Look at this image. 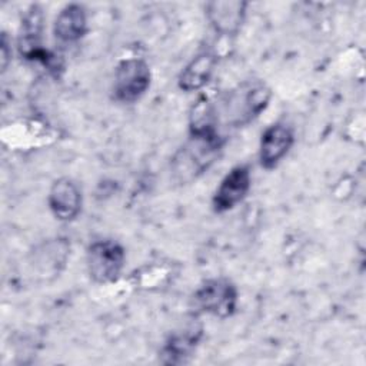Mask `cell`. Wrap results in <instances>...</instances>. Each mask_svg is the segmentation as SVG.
<instances>
[{
	"mask_svg": "<svg viewBox=\"0 0 366 366\" xmlns=\"http://www.w3.org/2000/svg\"><path fill=\"white\" fill-rule=\"evenodd\" d=\"M226 137L214 127H189L186 142L174 152L170 170L179 184H189L203 176L220 157Z\"/></svg>",
	"mask_w": 366,
	"mask_h": 366,
	"instance_id": "cell-1",
	"label": "cell"
},
{
	"mask_svg": "<svg viewBox=\"0 0 366 366\" xmlns=\"http://www.w3.org/2000/svg\"><path fill=\"white\" fill-rule=\"evenodd\" d=\"M270 87L262 80H246L210 102L213 119L220 129L243 127L256 120L269 106Z\"/></svg>",
	"mask_w": 366,
	"mask_h": 366,
	"instance_id": "cell-2",
	"label": "cell"
},
{
	"mask_svg": "<svg viewBox=\"0 0 366 366\" xmlns=\"http://www.w3.org/2000/svg\"><path fill=\"white\" fill-rule=\"evenodd\" d=\"M192 299L197 312L219 319H227L236 313L239 290L227 277H212L199 285Z\"/></svg>",
	"mask_w": 366,
	"mask_h": 366,
	"instance_id": "cell-3",
	"label": "cell"
},
{
	"mask_svg": "<svg viewBox=\"0 0 366 366\" xmlns=\"http://www.w3.org/2000/svg\"><path fill=\"white\" fill-rule=\"evenodd\" d=\"M126 263L124 247L113 239H99L86 249V267L90 279L97 285L116 282Z\"/></svg>",
	"mask_w": 366,
	"mask_h": 366,
	"instance_id": "cell-4",
	"label": "cell"
},
{
	"mask_svg": "<svg viewBox=\"0 0 366 366\" xmlns=\"http://www.w3.org/2000/svg\"><path fill=\"white\" fill-rule=\"evenodd\" d=\"M152 83V70L146 60L140 57H127L117 63L113 76V97L120 103L139 102Z\"/></svg>",
	"mask_w": 366,
	"mask_h": 366,
	"instance_id": "cell-5",
	"label": "cell"
},
{
	"mask_svg": "<svg viewBox=\"0 0 366 366\" xmlns=\"http://www.w3.org/2000/svg\"><path fill=\"white\" fill-rule=\"evenodd\" d=\"M252 189V172L247 164H236L220 180L212 196L214 213H226L240 204Z\"/></svg>",
	"mask_w": 366,
	"mask_h": 366,
	"instance_id": "cell-6",
	"label": "cell"
},
{
	"mask_svg": "<svg viewBox=\"0 0 366 366\" xmlns=\"http://www.w3.org/2000/svg\"><path fill=\"white\" fill-rule=\"evenodd\" d=\"M295 144L293 127L283 122H274L269 124L259 142V163L266 170H273L287 156Z\"/></svg>",
	"mask_w": 366,
	"mask_h": 366,
	"instance_id": "cell-7",
	"label": "cell"
},
{
	"mask_svg": "<svg viewBox=\"0 0 366 366\" xmlns=\"http://www.w3.org/2000/svg\"><path fill=\"white\" fill-rule=\"evenodd\" d=\"M47 204L51 214L60 222H73L81 212L83 194L71 177L56 179L47 194Z\"/></svg>",
	"mask_w": 366,
	"mask_h": 366,
	"instance_id": "cell-8",
	"label": "cell"
},
{
	"mask_svg": "<svg viewBox=\"0 0 366 366\" xmlns=\"http://www.w3.org/2000/svg\"><path fill=\"white\" fill-rule=\"evenodd\" d=\"M247 3L240 0H216L204 6L206 17L216 33L226 37L236 36L246 19Z\"/></svg>",
	"mask_w": 366,
	"mask_h": 366,
	"instance_id": "cell-9",
	"label": "cell"
},
{
	"mask_svg": "<svg viewBox=\"0 0 366 366\" xmlns=\"http://www.w3.org/2000/svg\"><path fill=\"white\" fill-rule=\"evenodd\" d=\"M203 336L202 326H187L183 330L173 332L160 349V362L164 365H183L193 356Z\"/></svg>",
	"mask_w": 366,
	"mask_h": 366,
	"instance_id": "cell-10",
	"label": "cell"
},
{
	"mask_svg": "<svg viewBox=\"0 0 366 366\" xmlns=\"http://www.w3.org/2000/svg\"><path fill=\"white\" fill-rule=\"evenodd\" d=\"M217 66V54L207 49L199 51L180 71L177 86L180 90L192 93L202 90L212 80Z\"/></svg>",
	"mask_w": 366,
	"mask_h": 366,
	"instance_id": "cell-11",
	"label": "cell"
},
{
	"mask_svg": "<svg viewBox=\"0 0 366 366\" xmlns=\"http://www.w3.org/2000/svg\"><path fill=\"white\" fill-rule=\"evenodd\" d=\"M87 33V13L79 3L66 4L56 16L53 34L61 44L79 43Z\"/></svg>",
	"mask_w": 366,
	"mask_h": 366,
	"instance_id": "cell-12",
	"label": "cell"
},
{
	"mask_svg": "<svg viewBox=\"0 0 366 366\" xmlns=\"http://www.w3.org/2000/svg\"><path fill=\"white\" fill-rule=\"evenodd\" d=\"M0 51H1V71H6L9 67V61L11 60V46L6 33L1 34Z\"/></svg>",
	"mask_w": 366,
	"mask_h": 366,
	"instance_id": "cell-13",
	"label": "cell"
}]
</instances>
